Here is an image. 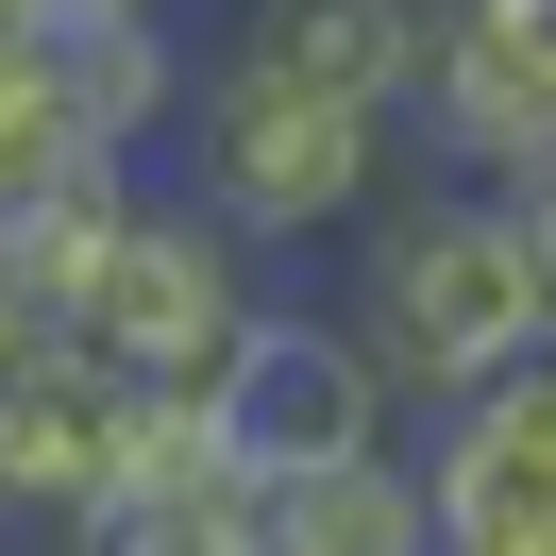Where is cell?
Returning <instances> with one entry per match:
<instances>
[{
  "instance_id": "277c9868",
  "label": "cell",
  "mask_w": 556,
  "mask_h": 556,
  "mask_svg": "<svg viewBox=\"0 0 556 556\" xmlns=\"http://www.w3.org/2000/svg\"><path fill=\"white\" fill-rule=\"evenodd\" d=\"M203 439H219V472H320V455H371V439H405V405H388V371L354 354V320L338 304H253V338L219 354V388H203Z\"/></svg>"
},
{
  "instance_id": "e0dca14e",
  "label": "cell",
  "mask_w": 556,
  "mask_h": 556,
  "mask_svg": "<svg viewBox=\"0 0 556 556\" xmlns=\"http://www.w3.org/2000/svg\"><path fill=\"white\" fill-rule=\"evenodd\" d=\"M17 338H35V320H17V304H0V354H17Z\"/></svg>"
},
{
  "instance_id": "8992f818",
  "label": "cell",
  "mask_w": 556,
  "mask_h": 556,
  "mask_svg": "<svg viewBox=\"0 0 556 556\" xmlns=\"http://www.w3.org/2000/svg\"><path fill=\"white\" fill-rule=\"evenodd\" d=\"M405 152H421V186H472V203H540L556 186V68L489 17V0H439Z\"/></svg>"
},
{
  "instance_id": "9c48e42d",
  "label": "cell",
  "mask_w": 556,
  "mask_h": 556,
  "mask_svg": "<svg viewBox=\"0 0 556 556\" xmlns=\"http://www.w3.org/2000/svg\"><path fill=\"white\" fill-rule=\"evenodd\" d=\"M421 51H439V0H237L219 17V68L320 85V102H371V118L421 102Z\"/></svg>"
},
{
  "instance_id": "ac0fdd59",
  "label": "cell",
  "mask_w": 556,
  "mask_h": 556,
  "mask_svg": "<svg viewBox=\"0 0 556 556\" xmlns=\"http://www.w3.org/2000/svg\"><path fill=\"white\" fill-rule=\"evenodd\" d=\"M0 556H51V540H0Z\"/></svg>"
},
{
  "instance_id": "2e32d148",
  "label": "cell",
  "mask_w": 556,
  "mask_h": 556,
  "mask_svg": "<svg viewBox=\"0 0 556 556\" xmlns=\"http://www.w3.org/2000/svg\"><path fill=\"white\" fill-rule=\"evenodd\" d=\"M17 17H35V0H17ZM118 17H186V0H118Z\"/></svg>"
},
{
  "instance_id": "7a4b0ae2",
  "label": "cell",
  "mask_w": 556,
  "mask_h": 556,
  "mask_svg": "<svg viewBox=\"0 0 556 556\" xmlns=\"http://www.w3.org/2000/svg\"><path fill=\"white\" fill-rule=\"evenodd\" d=\"M186 203L219 219V237L270 270V253H320V237H354L371 203H405V118H371V102H320V85H270V68H219L203 51V85H186Z\"/></svg>"
},
{
  "instance_id": "4fadbf2b",
  "label": "cell",
  "mask_w": 556,
  "mask_h": 556,
  "mask_svg": "<svg viewBox=\"0 0 556 556\" xmlns=\"http://www.w3.org/2000/svg\"><path fill=\"white\" fill-rule=\"evenodd\" d=\"M68 169V152L35 136V102H17V17H0V203H17V186H51Z\"/></svg>"
},
{
  "instance_id": "5b68a950",
  "label": "cell",
  "mask_w": 556,
  "mask_h": 556,
  "mask_svg": "<svg viewBox=\"0 0 556 556\" xmlns=\"http://www.w3.org/2000/svg\"><path fill=\"white\" fill-rule=\"evenodd\" d=\"M186 85H203L186 17H118V0H35L17 17V102L68 169H152L186 136Z\"/></svg>"
},
{
  "instance_id": "6da1fadb",
  "label": "cell",
  "mask_w": 556,
  "mask_h": 556,
  "mask_svg": "<svg viewBox=\"0 0 556 556\" xmlns=\"http://www.w3.org/2000/svg\"><path fill=\"white\" fill-rule=\"evenodd\" d=\"M338 320H354V354L388 371L405 421H439V405H472V388H506V371L556 354V304H540V270H522V219L472 203V186H405V203L354 219Z\"/></svg>"
},
{
  "instance_id": "d6986e66",
  "label": "cell",
  "mask_w": 556,
  "mask_h": 556,
  "mask_svg": "<svg viewBox=\"0 0 556 556\" xmlns=\"http://www.w3.org/2000/svg\"><path fill=\"white\" fill-rule=\"evenodd\" d=\"M0 17H17V0H0Z\"/></svg>"
},
{
  "instance_id": "3957f363",
  "label": "cell",
  "mask_w": 556,
  "mask_h": 556,
  "mask_svg": "<svg viewBox=\"0 0 556 556\" xmlns=\"http://www.w3.org/2000/svg\"><path fill=\"white\" fill-rule=\"evenodd\" d=\"M253 304H270V270H253L237 237H219L186 186H152L136 219H118V253H102V287L68 304V338L102 354L118 388H136L152 421H203V388H219V354L253 338Z\"/></svg>"
},
{
  "instance_id": "30bf717a",
  "label": "cell",
  "mask_w": 556,
  "mask_h": 556,
  "mask_svg": "<svg viewBox=\"0 0 556 556\" xmlns=\"http://www.w3.org/2000/svg\"><path fill=\"white\" fill-rule=\"evenodd\" d=\"M51 556H253V540H237V472H219V439H203V421H136V455L68 506Z\"/></svg>"
},
{
  "instance_id": "9a60e30c",
  "label": "cell",
  "mask_w": 556,
  "mask_h": 556,
  "mask_svg": "<svg viewBox=\"0 0 556 556\" xmlns=\"http://www.w3.org/2000/svg\"><path fill=\"white\" fill-rule=\"evenodd\" d=\"M489 17H506V35H522V51L556 68V0H489Z\"/></svg>"
},
{
  "instance_id": "8fae6325",
  "label": "cell",
  "mask_w": 556,
  "mask_h": 556,
  "mask_svg": "<svg viewBox=\"0 0 556 556\" xmlns=\"http://www.w3.org/2000/svg\"><path fill=\"white\" fill-rule=\"evenodd\" d=\"M237 540L253 556H439L421 540V455L371 439V455H320V472H253Z\"/></svg>"
},
{
  "instance_id": "7c38bea8",
  "label": "cell",
  "mask_w": 556,
  "mask_h": 556,
  "mask_svg": "<svg viewBox=\"0 0 556 556\" xmlns=\"http://www.w3.org/2000/svg\"><path fill=\"white\" fill-rule=\"evenodd\" d=\"M136 203H152V169H51V186H17V203H0V304L35 320V338H68V304L102 287V253H118Z\"/></svg>"
},
{
  "instance_id": "5bb4252c",
  "label": "cell",
  "mask_w": 556,
  "mask_h": 556,
  "mask_svg": "<svg viewBox=\"0 0 556 556\" xmlns=\"http://www.w3.org/2000/svg\"><path fill=\"white\" fill-rule=\"evenodd\" d=\"M522 219V270H540V304H556V186H540V203H506Z\"/></svg>"
},
{
  "instance_id": "52a82bcc",
  "label": "cell",
  "mask_w": 556,
  "mask_h": 556,
  "mask_svg": "<svg viewBox=\"0 0 556 556\" xmlns=\"http://www.w3.org/2000/svg\"><path fill=\"white\" fill-rule=\"evenodd\" d=\"M421 540L439 556H556V354L421 421Z\"/></svg>"
},
{
  "instance_id": "ba28073f",
  "label": "cell",
  "mask_w": 556,
  "mask_h": 556,
  "mask_svg": "<svg viewBox=\"0 0 556 556\" xmlns=\"http://www.w3.org/2000/svg\"><path fill=\"white\" fill-rule=\"evenodd\" d=\"M136 421L152 405L85 338H17L0 354V540H68V506L136 455Z\"/></svg>"
}]
</instances>
